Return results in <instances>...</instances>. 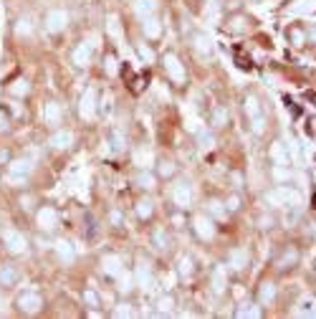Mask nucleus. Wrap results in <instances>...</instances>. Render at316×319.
<instances>
[{
  "label": "nucleus",
  "instance_id": "obj_6",
  "mask_svg": "<svg viewBox=\"0 0 316 319\" xmlns=\"http://www.w3.org/2000/svg\"><path fill=\"white\" fill-rule=\"evenodd\" d=\"M164 71H167V76H170L175 84H182V81H185V66H182V61H180L175 53L164 56Z\"/></svg>",
  "mask_w": 316,
  "mask_h": 319
},
{
  "label": "nucleus",
  "instance_id": "obj_43",
  "mask_svg": "<svg viewBox=\"0 0 316 319\" xmlns=\"http://www.w3.org/2000/svg\"><path fill=\"white\" fill-rule=\"evenodd\" d=\"M112 147H114V150H124V135L114 132V135H112Z\"/></svg>",
  "mask_w": 316,
  "mask_h": 319
},
{
  "label": "nucleus",
  "instance_id": "obj_2",
  "mask_svg": "<svg viewBox=\"0 0 316 319\" xmlns=\"http://www.w3.org/2000/svg\"><path fill=\"white\" fill-rule=\"evenodd\" d=\"M266 200L271 203V205H298V203H301V193L281 185V187H276V190L266 193Z\"/></svg>",
  "mask_w": 316,
  "mask_h": 319
},
{
  "label": "nucleus",
  "instance_id": "obj_28",
  "mask_svg": "<svg viewBox=\"0 0 316 319\" xmlns=\"http://www.w3.org/2000/svg\"><path fill=\"white\" fill-rule=\"evenodd\" d=\"M28 89H31V86H28V81H23V79H18V81L10 84V94H13V96H25Z\"/></svg>",
  "mask_w": 316,
  "mask_h": 319
},
{
  "label": "nucleus",
  "instance_id": "obj_37",
  "mask_svg": "<svg viewBox=\"0 0 316 319\" xmlns=\"http://www.w3.org/2000/svg\"><path fill=\"white\" fill-rule=\"evenodd\" d=\"M273 175H276V180H291V170L286 167V165H276L273 167Z\"/></svg>",
  "mask_w": 316,
  "mask_h": 319
},
{
  "label": "nucleus",
  "instance_id": "obj_13",
  "mask_svg": "<svg viewBox=\"0 0 316 319\" xmlns=\"http://www.w3.org/2000/svg\"><path fill=\"white\" fill-rule=\"evenodd\" d=\"M172 198H175V205H180V208L192 205V187H190L187 182H180V185L175 187Z\"/></svg>",
  "mask_w": 316,
  "mask_h": 319
},
{
  "label": "nucleus",
  "instance_id": "obj_15",
  "mask_svg": "<svg viewBox=\"0 0 316 319\" xmlns=\"http://www.w3.org/2000/svg\"><path fill=\"white\" fill-rule=\"evenodd\" d=\"M142 31H144L147 38H159V36H162V23H159V18H157V16H147V18L142 21Z\"/></svg>",
  "mask_w": 316,
  "mask_h": 319
},
{
  "label": "nucleus",
  "instance_id": "obj_42",
  "mask_svg": "<svg viewBox=\"0 0 316 319\" xmlns=\"http://www.w3.org/2000/svg\"><path fill=\"white\" fill-rule=\"evenodd\" d=\"M180 273H182V276H190V273H192V261L187 256L180 258Z\"/></svg>",
  "mask_w": 316,
  "mask_h": 319
},
{
  "label": "nucleus",
  "instance_id": "obj_44",
  "mask_svg": "<svg viewBox=\"0 0 316 319\" xmlns=\"http://www.w3.org/2000/svg\"><path fill=\"white\" fill-rule=\"evenodd\" d=\"M114 317H132V309H129V304H119V307L114 309Z\"/></svg>",
  "mask_w": 316,
  "mask_h": 319
},
{
  "label": "nucleus",
  "instance_id": "obj_20",
  "mask_svg": "<svg viewBox=\"0 0 316 319\" xmlns=\"http://www.w3.org/2000/svg\"><path fill=\"white\" fill-rule=\"evenodd\" d=\"M134 10H137V16H142V18L155 16L157 13V0H137V3H134Z\"/></svg>",
  "mask_w": 316,
  "mask_h": 319
},
{
  "label": "nucleus",
  "instance_id": "obj_11",
  "mask_svg": "<svg viewBox=\"0 0 316 319\" xmlns=\"http://www.w3.org/2000/svg\"><path fill=\"white\" fill-rule=\"evenodd\" d=\"M31 170H33V162H31V160H13V162L8 165V175H13V178H28V175H31Z\"/></svg>",
  "mask_w": 316,
  "mask_h": 319
},
{
  "label": "nucleus",
  "instance_id": "obj_10",
  "mask_svg": "<svg viewBox=\"0 0 316 319\" xmlns=\"http://www.w3.org/2000/svg\"><path fill=\"white\" fill-rule=\"evenodd\" d=\"M91 56H94V41H86V43H81V46L73 51V64L84 68V66L91 64Z\"/></svg>",
  "mask_w": 316,
  "mask_h": 319
},
{
  "label": "nucleus",
  "instance_id": "obj_18",
  "mask_svg": "<svg viewBox=\"0 0 316 319\" xmlns=\"http://www.w3.org/2000/svg\"><path fill=\"white\" fill-rule=\"evenodd\" d=\"M101 269H104V273H109V276H119V271H122V258L119 256H104Z\"/></svg>",
  "mask_w": 316,
  "mask_h": 319
},
{
  "label": "nucleus",
  "instance_id": "obj_16",
  "mask_svg": "<svg viewBox=\"0 0 316 319\" xmlns=\"http://www.w3.org/2000/svg\"><path fill=\"white\" fill-rule=\"evenodd\" d=\"M73 144V132H68V129H61V132H56L51 137V147L53 150H68Z\"/></svg>",
  "mask_w": 316,
  "mask_h": 319
},
{
  "label": "nucleus",
  "instance_id": "obj_32",
  "mask_svg": "<svg viewBox=\"0 0 316 319\" xmlns=\"http://www.w3.org/2000/svg\"><path fill=\"white\" fill-rule=\"evenodd\" d=\"M238 317H261V309H258V304H243V309H238Z\"/></svg>",
  "mask_w": 316,
  "mask_h": 319
},
{
  "label": "nucleus",
  "instance_id": "obj_19",
  "mask_svg": "<svg viewBox=\"0 0 316 319\" xmlns=\"http://www.w3.org/2000/svg\"><path fill=\"white\" fill-rule=\"evenodd\" d=\"M53 246H56V256L61 258V261H66V264H71V261L76 258V253H73V249H71L68 241H56Z\"/></svg>",
  "mask_w": 316,
  "mask_h": 319
},
{
  "label": "nucleus",
  "instance_id": "obj_54",
  "mask_svg": "<svg viewBox=\"0 0 316 319\" xmlns=\"http://www.w3.org/2000/svg\"><path fill=\"white\" fill-rule=\"evenodd\" d=\"M311 41H314V43H316V31H314V33H311Z\"/></svg>",
  "mask_w": 316,
  "mask_h": 319
},
{
  "label": "nucleus",
  "instance_id": "obj_51",
  "mask_svg": "<svg viewBox=\"0 0 316 319\" xmlns=\"http://www.w3.org/2000/svg\"><path fill=\"white\" fill-rule=\"evenodd\" d=\"M261 228H271V215H263L261 218Z\"/></svg>",
  "mask_w": 316,
  "mask_h": 319
},
{
  "label": "nucleus",
  "instance_id": "obj_5",
  "mask_svg": "<svg viewBox=\"0 0 316 319\" xmlns=\"http://www.w3.org/2000/svg\"><path fill=\"white\" fill-rule=\"evenodd\" d=\"M192 230H195V236L198 238H203V241H210L215 236V226H213V221L207 218V215H195L192 218Z\"/></svg>",
  "mask_w": 316,
  "mask_h": 319
},
{
  "label": "nucleus",
  "instance_id": "obj_40",
  "mask_svg": "<svg viewBox=\"0 0 316 319\" xmlns=\"http://www.w3.org/2000/svg\"><path fill=\"white\" fill-rule=\"evenodd\" d=\"M159 175H162V178H172V175H175V165L167 162V160H164V162H159Z\"/></svg>",
  "mask_w": 316,
  "mask_h": 319
},
{
  "label": "nucleus",
  "instance_id": "obj_12",
  "mask_svg": "<svg viewBox=\"0 0 316 319\" xmlns=\"http://www.w3.org/2000/svg\"><path fill=\"white\" fill-rule=\"evenodd\" d=\"M248 264H250V253H248V249H235V251H230V256H228V266H230V269L243 271Z\"/></svg>",
  "mask_w": 316,
  "mask_h": 319
},
{
  "label": "nucleus",
  "instance_id": "obj_52",
  "mask_svg": "<svg viewBox=\"0 0 316 319\" xmlns=\"http://www.w3.org/2000/svg\"><path fill=\"white\" fill-rule=\"evenodd\" d=\"M112 223L119 226V223H122V215H119V213H112Z\"/></svg>",
  "mask_w": 316,
  "mask_h": 319
},
{
  "label": "nucleus",
  "instance_id": "obj_4",
  "mask_svg": "<svg viewBox=\"0 0 316 319\" xmlns=\"http://www.w3.org/2000/svg\"><path fill=\"white\" fill-rule=\"evenodd\" d=\"M16 304H18V309H21L23 314H36V312H41V307H43V299H41V294H36V292H23V294H18Z\"/></svg>",
  "mask_w": 316,
  "mask_h": 319
},
{
  "label": "nucleus",
  "instance_id": "obj_34",
  "mask_svg": "<svg viewBox=\"0 0 316 319\" xmlns=\"http://www.w3.org/2000/svg\"><path fill=\"white\" fill-rule=\"evenodd\" d=\"M172 307H175L172 296H159V301H157V312H159V314H170Z\"/></svg>",
  "mask_w": 316,
  "mask_h": 319
},
{
  "label": "nucleus",
  "instance_id": "obj_9",
  "mask_svg": "<svg viewBox=\"0 0 316 319\" xmlns=\"http://www.w3.org/2000/svg\"><path fill=\"white\" fill-rule=\"evenodd\" d=\"M36 221H38V226H41L43 230H53V228L58 226V213H56V208H51V205H43V208L38 210V215H36Z\"/></svg>",
  "mask_w": 316,
  "mask_h": 319
},
{
  "label": "nucleus",
  "instance_id": "obj_3",
  "mask_svg": "<svg viewBox=\"0 0 316 319\" xmlns=\"http://www.w3.org/2000/svg\"><path fill=\"white\" fill-rule=\"evenodd\" d=\"M243 107H246V114H248V119H250L253 132H255V135H263V132H266V119H263V114H261L258 99H255V96H248Z\"/></svg>",
  "mask_w": 316,
  "mask_h": 319
},
{
  "label": "nucleus",
  "instance_id": "obj_55",
  "mask_svg": "<svg viewBox=\"0 0 316 319\" xmlns=\"http://www.w3.org/2000/svg\"><path fill=\"white\" fill-rule=\"evenodd\" d=\"M0 307H3V301H0Z\"/></svg>",
  "mask_w": 316,
  "mask_h": 319
},
{
  "label": "nucleus",
  "instance_id": "obj_39",
  "mask_svg": "<svg viewBox=\"0 0 316 319\" xmlns=\"http://www.w3.org/2000/svg\"><path fill=\"white\" fill-rule=\"evenodd\" d=\"M225 122H228V112H225V109H215V112H213V124H215V127H223Z\"/></svg>",
  "mask_w": 316,
  "mask_h": 319
},
{
  "label": "nucleus",
  "instance_id": "obj_36",
  "mask_svg": "<svg viewBox=\"0 0 316 319\" xmlns=\"http://www.w3.org/2000/svg\"><path fill=\"white\" fill-rule=\"evenodd\" d=\"M137 215H139V218H149V215H152V203H149V200H139L137 203Z\"/></svg>",
  "mask_w": 316,
  "mask_h": 319
},
{
  "label": "nucleus",
  "instance_id": "obj_14",
  "mask_svg": "<svg viewBox=\"0 0 316 319\" xmlns=\"http://www.w3.org/2000/svg\"><path fill=\"white\" fill-rule=\"evenodd\" d=\"M21 279V271L13 264H0V286H13Z\"/></svg>",
  "mask_w": 316,
  "mask_h": 319
},
{
  "label": "nucleus",
  "instance_id": "obj_17",
  "mask_svg": "<svg viewBox=\"0 0 316 319\" xmlns=\"http://www.w3.org/2000/svg\"><path fill=\"white\" fill-rule=\"evenodd\" d=\"M43 119H46V124H51V127H58V124H61V104H56V101H48L46 109H43Z\"/></svg>",
  "mask_w": 316,
  "mask_h": 319
},
{
  "label": "nucleus",
  "instance_id": "obj_22",
  "mask_svg": "<svg viewBox=\"0 0 316 319\" xmlns=\"http://www.w3.org/2000/svg\"><path fill=\"white\" fill-rule=\"evenodd\" d=\"M137 281H139L142 289H152V271H149L147 264H139V269H137Z\"/></svg>",
  "mask_w": 316,
  "mask_h": 319
},
{
  "label": "nucleus",
  "instance_id": "obj_53",
  "mask_svg": "<svg viewBox=\"0 0 316 319\" xmlns=\"http://www.w3.org/2000/svg\"><path fill=\"white\" fill-rule=\"evenodd\" d=\"M228 208H230V210L238 208V198H230V200H228Z\"/></svg>",
  "mask_w": 316,
  "mask_h": 319
},
{
  "label": "nucleus",
  "instance_id": "obj_29",
  "mask_svg": "<svg viewBox=\"0 0 316 319\" xmlns=\"http://www.w3.org/2000/svg\"><path fill=\"white\" fill-rule=\"evenodd\" d=\"M213 289L220 294V292H225V273H223V269L218 266L215 271H213Z\"/></svg>",
  "mask_w": 316,
  "mask_h": 319
},
{
  "label": "nucleus",
  "instance_id": "obj_8",
  "mask_svg": "<svg viewBox=\"0 0 316 319\" xmlns=\"http://www.w3.org/2000/svg\"><path fill=\"white\" fill-rule=\"evenodd\" d=\"M68 25V13L66 10H51L48 16H46V31H51V33H61L64 28Z\"/></svg>",
  "mask_w": 316,
  "mask_h": 319
},
{
  "label": "nucleus",
  "instance_id": "obj_41",
  "mask_svg": "<svg viewBox=\"0 0 316 319\" xmlns=\"http://www.w3.org/2000/svg\"><path fill=\"white\" fill-rule=\"evenodd\" d=\"M198 139H200V150H213V147H215L213 135H200Z\"/></svg>",
  "mask_w": 316,
  "mask_h": 319
},
{
  "label": "nucleus",
  "instance_id": "obj_48",
  "mask_svg": "<svg viewBox=\"0 0 316 319\" xmlns=\"http://www.w3.org/2000/svg\"><path fill=\"white\" fill-rule=\"evenodd\" d=\"M210 210H213L215 215H223V213H225V208H223V203H218V200H213V203H210Z\"/></svg>",
  "mask_w": 316,
  "mask_h": 319
},
{
  "label": "nucleus",
  "instance_id": "obj_24",
  "mask_svg": "<svg viewBox=\"0 0 316 319\" xmlns=\"http://www.w3.org/2000/svg\"><path fill=\"white\" fill-rule=\"evenodd\" d=\"M276 299V286L273 284H263L261 289H258V301L261 304H271Z\"/></svg>",
  "mask_w": 316,
  "mask_h": 319
},
{
  "label": "nucleus",
  "instance_id": "obj_7",
  "mask_svg": "<svg viewBox=\"0 0 316 319\" xmlns=\"http://www.w3.org/2000/svg\"><path fill=\"white\" fill-rule=\"evenodd\" d=\"M79 114L86 122L96 117V89H86V94L81 96V104H79Z\"/></svg>",
  "mask_w": 316,
  "mask_h": 319
},
{
  "label": "nucleus",
  "instance_id": "obj_33",
  "mask_svg": "<svg viewBox=\"0 0 316 319\" xmlns=\"http://www.w3.org/2000/svg\"><path fill=\"white\" fill-rule=\"evenodd\" d=\"M195 51L203 56H210V41L205 36H195Z\"/></svg>",
  "mask_w": 316,
  "mask_h": 319
},
{
  "label": "nucleus",
  "instance_id": "obj_30",
  "mask_svg": "<svg viewBox=\"0 0 316 319\" xmlns=\"http://www.w3.org/2000/svg\"><path fill=\"white\" fill-rule=\"evenodd\" d=\"M155 182H157V178H155V175H149L147 170H144L142 175L137 178V185H139V187H144V190H152V187H155Z\"/></svg>",
  "mask_w": 316,
  "mask_h": 319
},
{
  "label": "nucleus",
  "instance_id": "obj_49",
  "mask_svg": "<svg viewBox=\"0 0 316 319\" xmlns=\"http://www.w3.org/2000/svg\"><path fill=\"white\" fill-rule=\"evenodd\" d=\"M107 71H109V74H116V61H114V56H109V59H107Z\"/></svg>",
  "mask_w": 316,
  "mask_h": 319
},
{
  "label": "nucleus",
  "instance_id": "obj_38",
  "mask_svg": "<svg viewBox=\"0 0 316 319\" xmlns=\"http://www.w3.org/2000/svg\"><path fill=\"white\" fill-rule=\"evenodd\" d=\"M246 28H248V18H240V16H235L233 21H230V31H246Z\"/></svg>",
  "mask_w": 316,
  "mask_h": 319
},
{
  "label": "nucleus",
  "instance_id": "obj_27",
  "mask_svg": "<svg viewBox=\"0 0 316 319\" xmlns=\"http://www.w3.org/2000/svg\"><path fill=\"white\" fill-rule=\"evenodd\" d=\"M296 258H298V253H296L293 249H289V251L278 258V269H291V264H296Z\"/></svg>",
  "mask_w": 316,
  "mask_h": 319
},
{
  "label": "nucleus",
  "instance_id": "obj_31",
  "mask_svg": "<svg viewBox=\"0 0 316 319\" xmlns=\"http://www.w3.org/2000/svg\"><path fill=\"white\" fill-rule=\"evenodd\" d=\"M152 241H155V249H159V251L167 249V233H164L162 228H157L155 233H152Z\"/></svg>",
  "mask_w": 316,
  "mask_h": 319
},
{
  "label": "nucleus",
  "instance_id": "obj_21",
  "mask_svg": "<svg viewBox=\"0 0 316 319\" xmlns=\"http://www.w3.org/2000/svg\"><path fill=\"white\" fill-rule=\"evenodd\" d=\"M298 314H304V317H316V299L314 296H301L298 301Z\"/></svg>",
  "mask_w": 316,
  "mask_h": 319
},
{
  "label": "nucleus",
  "instance_id": "obj_26",
  "mask_svg": "<svg viewBox=\"0 0 316 319\" xmlns=\"http://www.w3.org/2000/svg\"><path fill=\"white\" fill-rule=\"evenodd\" d=\"M134 162H137L142 170H147L149 165H152V152L149 150H137L134 152Z\"/></svg>",
  "mask_w": 316,
  "mask_h": 319
},
{
  "label": "nucleus",
  "instance_id": "obj_25",
  "mask_svg": "<svg viewBox=\"0 0 316 319\" xmlns=\"http://www.w3.org/2000/svg\"><path fill=\"white\" fill-rule=\"evenodd\" d=\"M271 155H273L276 165H289V152H286V147H283L281 142H276L273 147H271Z\"/></svg>",
  "mask_w": 316,
  "mask_h": 319
},
{
  "label": "nucleus",
  "instance_id": "obj_50",
  "mask_svg": "<svg viewBox=\"0 0 316 319\" xmlns=\"http://www.w3.org/2000/svg\"><path fill=\"white\" fill-rule=\"evenodd\" d=\"M10 162V155H8V150H3L0 147V165H8Z\"/></svg>",
  "mask_w": 316,
  "mask_h": 319
},
{
  "label": "nucleus",
  "instance_id": "obj_46",
  "mask_svg": "<svg viewBox=\"0 0 316 319\" xmlns=\"http://www.w3.org/2000/svg\"><path fill=\"white\" fill-rule=\"evenodd\" d=\"M8 129H10V119L5 112H0V132H8Z\"/></svg>",
  "mask_w": 316,
  "mask_h": 319
},
{
  "label": "nucleus",
  "instance_id": "obj_1",
  "mask_svg": "<svg viewBox=\"0 0 316 319\" xmlns=\"http://www.w3.org/2000/svg\"><path fill=\"white\" fill-rule=\"evenodd\" d=\"M0 241H3L5 249H8L10 253H16V256H23V253L28 251L25 236L21 233V230H16V228H3V230H0Z\"/></svg>",
  "mask_w": 316,
  "mask_h": 319
},
{
  "label": "nucleus",
  "instance_id": "obj_35",
  "mask_svg": "<svg viewBox=\"0 0 316 319\" xmlns=\"http://www.w3.org/2000/svg\"><path fill=\"white\" fill-rule=\"evenodd\" d=\"M16 33H21V36H31V33H33L31 21H28V18H21V21L16 23Z\"/></svg>",
  "mask_w": 316,
  "mask_h": 319
},
{
  "label": "nucleus",
  "instance_id": "obj_45",
  "mask_svg": "<svg viewBox=\"0 0 316 319\" xmlns=\"http://www.w3.org/2000/svg\"><path fill=\"white\" fill-rule=\"evenodd\" d=\"M137 51H139V56H142V59H144V61H152V59H155V53H152V51H149L147 46H142V43H139V48H137Z\"/></svg>",
  "mask_w": 316,
  "mask_h": 319
},
{
  "label": "nucleus",
  "instance_id": "obj_47",
  "mask_svg": "<svg viewBox=\"0 0 316 319\" xmlns=\"http://www.w3.org/2000/svg\"><path fill=\"white\" fill-rule=\"evenodd\" d=\"M84 301L89 304V307H96V294L94 292H84Z\"/></svg>",
  "mask_w": 316,
  "mask_h": 319
},
{
  "label": "nucleus",
  "instance_id": "obj_23",
  "mask_svg": "<svg viewBox=\"0 0 316 319\" xmlns=\"http://www.w3.org/2000/svg\"><path fill=\"white\" fill-rule=\"evenodd\" d=\"M293 13H304V16H309V13H316V0H296V3L291 5Z\"/></svg>",
  "mask_w": 316,
  "mask_h": 319
}]
</instances>
